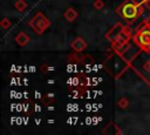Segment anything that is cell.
I'll list each match as a JSON object with an SVG mask.
<instances>
[{
  "label": "cell",
  "instance_id": "1",
  "mask_svg": "<svg viewBox=\"0 0 150 135\" xmlns=\"http://www.w3.org/2000/svg\"><path fill=\"white\" fill-rule=\"evenodd\" d=\"M29 26H30L36 33L42 34L43 31L50 26V21H49L41 12H39V13H36V14L34 15V18L29 21Z\"/></svg>",
  "mask_w": 150,
  "mask_h": 135
},
{
  "label": "cell",
  "instance_id": "2",
  "mask_svg": "<svg viewBox=\"0 0 150 135\" xmlns=\"http://www.w3.org/2000/svg\"><path fill=\"white\" fill-rule=\"evenodd\" d=\"M139 11H138V5H135L132 2H125L122 6V15L129 20L135 19L138 15Z\"/></svg>",
  "mask_w": 150,
  "mask_h": 135
},
{
  "label": "cell",
  "instance_id": "3",
  "mask_svg": "<svg viewBox=\"0 0 150 135\" xmlns=\"http://www.w3.org/2000/svg\"><path fill=\"white\" fill-rule=\"evenodd\" d=\"M71 48L75 50V52H82V50H84L86 48H87V42L82 39V38H76L73 42H71Z\"/></svg>",
  "mask_w": 150,
  "mask_h": 135
},
{
  "label": "cell",
  "instance_id": "4",
  "mask_svg": "<svg viewBox=\"0 0 150 135\" xmlns=\"http://www.w3.org/2000/svg\"><path fill=\"white\" fill-rule=\"evenodd\" d=\"M15 42H16L19 46H26V45L29 42V36H28L25 32H21V33H19V34L15 36Z\"/></svg>",
  "mask_w": 150,
  "mask_h": 135
},
{
  "label": "cell",
  "instance_id": "5",
  "mask_svg": "<svg viewBox=\"0 0 150 135\" xmlns=\"http://www.w3.org/2000/svg\"><path fill=\"white\" fill-rule=\"evenodd\" d=\"M138 42L143 46L150 45V31H144L138 34Z\"/></svg>",
  "mask_w": 150,
  "mask_h": 135
},
{
  "label": "cell",
  "instance_id": "6",
  "mask_svg": "<svg viewBox=\"0 0 150 135\" xmlns=\"http://www.w3.org/2000/svg\"><path fill=\"white\" fill-rule=\"evenodd\" d=\"M77 16V13L74 8H68L66 12H64V18L68 20V21H74Z\"/></svg>",
  "mask_w": 150,
  "mask_h": 135
},
{
  "label": "cell",
  "instance_id": "7",
  "mask_svg": "<svg viewBox=\"0 0 150 135\" xmlns=\"http://www.w3.org/2000/svg\"><path fill=\"white\" fill-rule=\"evenodd\" d=\"M26 6H27V4H26L25 0H18V1L15 2V7H16L19 11H23V9L26 8Z\"/></svg>",
  "mask_w": 150,
  "mask_h": 135
},
{
  "label": "cell",
  "instance_id": "8",
  "mask_svg": "<svg viewBox=\"0 0 150 135\" xmlns=\"http://www.w3.org/2000/svg\"><path fill=\"white\" fill-rule=\"evenodd\" d=\"M9 26H11V21H9L7 18L2 19V21H1V27H2V28H8Z\"/></svg>",
  "mask_w": 150,
  "mask_h": 135
},
{
  "label": "cell",
  "instance_id": "9",
  "mask_svg": "<svg viewBox=\"0 0 150 135\" xmlns=\"http://www.w3.org/2000/svg\"><path fill=\"white\" fill-rule=\"evenodd\" d=\"M103 6H104V4H103L102 0H96V1L94 2V7H95L96 9H101V8H103Z\"/></svg>",
  "mask_w": 150,
  "mask_h": 135
},
{
  "label": "cell",
  "instance_id": "10",
  "mask_svg": "<svg viewBox=\"0 0 150 135\" xmlns=\"http://www.w3.org/2000/svg\"><path fill=\"white\" fill-rule=\"evenodd\" d=\"M118 106H120L121 108H125V107L128 106V101H127V99H121V100L118 101Z\"/></svg>",
  "mask_w": 150,
  "mask_h": 135
},
{
  "label": "cell",
  "instance_id": "11",
  "mask_svg": "<svg viewBox=\"0 0 150 135\" xmlns=\"http://www.w3.org/2000/svg\"><path fill=\"white\" fill-rule=\"evenodd\" d=\"M146 27L150 29V16L148 18V20H146Z\"/></svg>",
  "mask_w": 150,
  "mask_h": 135
},
{
  "label": "cell",
  "instance_id": "12",
  "mask_svg": "<svg viewBox=\"0 0 150 135\" xmlns=\"http://www.w3.org/2000/svg\"><path fill=\"white\" fill-rule=\"evenodd\" d=\"M149 66H150V61H149Z\"/></svg>",
  "mask_w": 150,
  "mask_h": 135
}]
</instances>
